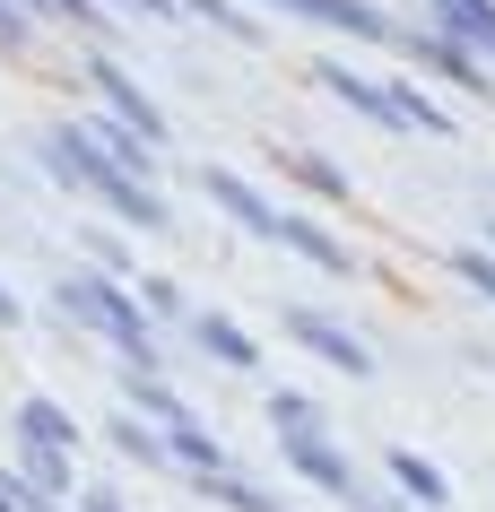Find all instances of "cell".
<instances>
[{
  "mask_svg": "<svg viewBox=\"0 0 495 512\" xmlns=\"http://www.w3.org/2000/svg\"><path fill=\"white\" fill-rule=\"evenodd\" d=\"M270 426H278V443H287V434H322V417H313V400H296V391H270Z\"/></svg>",
  "mask_w": 495,
  "mask_h": 512,
  "instance_id": "20",
  "label": "cell"
},
{
  "mask_svg": "<svg viewBox=\"0 0 495 512\" xmlns=\"http://www.w3.org/2000/svg\"><path fill=\"white\" fill-rule=\"evenodd\" d=\"M426 18H435V35H452L461 53L495 61V0H426Z\"/></svg>",
  "mask_w": 495,
  "mask_h": 512,
  "instance_id": "7",
  "label": "cell"
},
{
  "mask_svg": "<svg viewBox=\"0 0 495 512\" xmlns=\"http://www.w3.org/2000/svg\"><path fill=\"white\" fill-rule=\"evenodd\" d=\"M174 9H192V18H209V27H226L235 44H252V18L235 9V0H174Z\"/></svg>",
  "mask_w": 495,
  "mask_h": 512,
  "instance_id": "21",
  "label": "cell"
},
{
  "mask_svg": "<svg viewBox=\"0 0 495 512\" xmlns=\"http://www.w3.org/2000/svg\"><path fill=\"white\" fill-rule=\"evenodd\" d=\"M261 9L304 18V27H330V35H348V44H391V18L374 0H261Z\"/></svg>",
  "mask_w": 495,
  "mask_h": 512,
  "instance_id": "4",
  "label": "cell"
},
{
  "mask_svg": "<svg viewBox=\"0 0 495 512\" xmlns=\"http://www.w3.org/2000/svg\"><path fill=\"white\" fill-rule=\"evenodd\" d=\"M200 356H218V365H235V374H244V365H261V348H252V330H235L226 322V313H200Z\"/></svg>",
  "mask_w": 495,
  "mask_h": 512,
  "instance_id": "15",
  "label": "cell"
},
{
  "mask_svg": "<svg viewBox=\"0 0 495 512\" xmlns=\"http://www.w3.org/2000/svg\"><path fill=\"white\" fill-rule=\"evenodd\" d=\"M44 165H53L61 183H87L113 217H131L139 235H157V226H165V191H157V183H139L131 165H122L105 139L87 131V113H61L53 131H44Z\"/></svg>",
  "mask_w": 495,
  "mask_h": 512,
  "instance_id": "1",
  "label": "cell"
},
{
  "mask_svg": "<svg viewBox=\"0 0 495 512\" xmlns=\"http://www.w3.org/2000/svg\"><path fill=\"white\" fill-rule=\"evenodd\" d=\"M322 87H330L348 113H365V122H383V131H391V87H383V79H357L348 61H322Z\"/></svg>",
  "mask_w": 495,
  "mask_h": 512,
  "instance_id": "11",
  "label": "cell"
},
{
  "mask_svg": "<svg viewBox=\"0 0 495 512\" xmlns=\"http://www.w3.org/2000/svg\"><path fill=\"white\" fill-rule=\"evenodd\" d=\"M452 270H461L469 287H478V296L495 304V252H452Z\"/></svg>",
  "mask_w": 495,
  "mask_h": 512,
  "instance_id": "22",
  "label": "cell"
},
{
  "mask_svg": "<svg viewBox=\"0 0 495 512\" xmlns=\"http://www.w3.org/2000/svg\"><path fill=\"white\" fill-rule=\"evenodd\" d=\"M131 408L165 417V434H183V426H192V417H183V400H174V382H157V374H131Z\"/></svg>",
  "mask_w": 495,
  "mask_h": 512,
  "instance_id": "19",
  "label": "cell"
},
{
  "mask_svg": "<svg viewBox=\"0 0 495 512\" xmlns=\"http://www.w3.org/2000/svg\"><path fill=\"white\" fill-rule=\"evenodd\" d=\"M383 87H391V131H435V139L452 131V113H443L426 87H409V79H383Z\"/></svg>",
  "mask_w": 495,
  "mask_h": 512,
  "instance_id": "14",
  "label": "cell"
},
{
  "mask_svg": "<svg viewBox=\"0 0 495 512\" xmlns=\"http://www.w3.org/2000/svg\"><path fill=\"white\" fill-rule=\"evenodd\" d=\"M374 512H391V504H374Z\"/></svg>",
  "mask_w": 495,
  "mask_h": 512,
  "instance_id": "28",
  "label": "cell"
},
{
  "mask_svg": "<svg viewBox=\"0 0 495 512\" xmlns=\"http://www.w3.org/2000/svg\"><path fill=\"white\" fill-rule=\"evenodd\" d=\"M278 460H287L296 478L330 486V495H357V469H348V452H339L330 434H287V443H278Z\"/></svg>",
  "mask_w": 495,
  "mask_h": 512,
  "instance_id": "6",
  "label": "cell"
},
{
  "mask_svg": "<svg viewBox=\"0 0 495 512\" xmlns=\"http://www.w3.org/2000/svg\"><path fill=\"white\" fill-rule=\"evenodd\" d=\"M87 512H122V495H113V486H96V495H87Z\"/></svg>",
  "mask_w": 495,
  "mask_h": 512,
  "instance_id": "25",
  "label": "cell"
},
{
  "mask_svg": "<svg viewBox=\"0 0 495 512\" xmlns=\"http://www.w3.org/2000/svg\"><path fill=\"white\" fill-rule=\"evenodd\" d=\"M122 9H139V18H174V0H122Z\"/></svg>",
  "mask_w": 495,
  "mask_h": 512,
  "instance_id": "24",
  "label": "cell"
},
{
  "mask_svg": "<svg viewBox=\"0 0 495 512\" xmlns=\"http://www.w3.org/2000/svg\"><path fill=\"white\" fill-rule=\"evenodd\" d=\"M174 460H183L192 478H226V469H235V452H226L218 434H200V426H183V434H174Z\"/></svg>",
  "mask_w": 495,
  "mask_h": 512,
  "instance_id": "17",
  "label": "cell"
},
{
  "mask_svg": "<svg viewBox=\"0 0 495 512\" xmlns=\"http://www.w3.org/2000/svg\"><path fill=\"white\" fill-rule=\"evenodd\" d=\"M383 469H391V486H400V495H417L426 512H443V504H452V486H443V469H435L426 452H409V443H400V452H383Z\"/></svg>",
  "mask_w": 495,
  "mask_h": 512,
  "instance_id": "12",
  "label": "cell"
},
{
  "mask_svg": "<svg viewBox=\"0 0 495 512\" xmlns=\"http://www.w3.org/2000/svg\"><path fill=\"white\" fill-rule=\"evenodd\" d=\"M200 191H209V200H218V209L235 217V226H244V235L278 243V217H287V209H270V200H261V191H252L244 174H235V165H209V174H200Z\"/></svg>",
  "mask_w": 495,
  "mask_h": 512,
  "instance_id": "5",
  "label": "cell"
},
{
  "mask_svg": "<svg viewBox=\"0 0 495 512\" xmlns=\"http://www.w3.org/2000/svg\"><path fill=\"white\" fill-rule=\"evenodd\" d=\"M61 313H79L87 330H105L131 365H157V330H148V313H139L105 270H70V278H61Z\"/></svg>",
  "mask_w": 495,
  "mask_h": 512,
  "instance_id": "2",
  "label": "cell"
},
{
  "mask_svg": "<svg viewBox=\"0 0 495 512\" xmlns=\"http://www.w3.org/2000/svg\"><path fill=\"white\" fill-rule=\"evenodd\" d=\"M96 87H105V105H113V122H122V131H139L148 148H165V113L148 105V96H139V87L113 70V61H96Z\"/></svg>",
  "mask_w": 495,
  "mask_h": 512,
  "instance_id": "9",
  "label": "cell"
},
{
  "mask_svg": "<svg viewBox=\"0 0 495 512\" xmlns=\"http://www.w3.org/2000/svg\"><path fill=\"white\" fill-rule=\"evenodd\" d=\"M113 452H122V460H148V469H165V460H174V434H148L139 417H113Z\"/></svg>",
  "mask_w": 495,
  "mask_h": 512,
  "instance_id": "18",
  "label": "cell"
},
{
  "mask_svg": "<svg viewBox=\"0 0 495 512\" xmlns=\"http://www.w3.org/2000/svg\"><path fill=\"white\" fill-rule=\"evenodd\" d=\"M18 443H27V452H79V417H70V408L61 400H18Z\"/></svg>",
  "mask_w": 495,
  "mask_h": 512,
  "instance_id": "8",
  "label": "cell"
},
{
  "mask_svg": "<svg viewBox=\"0 0 495 512\" xmlns=\"http://www.w3.org/2000/svg\"><path fill=\"white\" fill-rule=\"evenodd\" d=\"M0 512H35V504H27V495H18V486H0Z\"/></svg>",
  "mask_w": 495,
  "mask_h": 512,
  "instance_id": "26",
  "label": "cell"
},
{
  "mask_svg": "<svg viewBox=\"0 0 495 512\" xmlns=\"http://www.w3.org/2000/svg\"><path fill=\"white\" fill-rule=\"evenodd\" d=\"M278 243H287V252H304V261H313V270H330V278H348L357 270V252H348V243L330 235V226H313V217H278Z\"/></svg>",
  "mask_w": 495,
  "mask_h": 512,
  "instance_id": "10",
  "label": "cell"
},
{
  "mask_svg": "<svg viewBox=\"0 0 495 512\" xmlns=\"http://www.w3.org/2000/svg\"><path fill=\"white\" fill-rule=\"evenodd\" d=\"M278 165H287V174H296V183L313 191V200H348V191H357V183H348V174H339L330 157H313V148H287Z\"/></svg>",
  "mask_w": 495,
  "mask_h": 512,
  "instance_id": "16",
  "label": "cell"
},
{
  "mask_svg": "<svg viewBox=\"0 0 495 512\" xmlns=\"http://www.w3.org/2000/svg\"><path fill=\"white\" fill-rule=\"evenodd\" d=\"M9 322H18V296H9V287H0V330H9Z\"/></svg>",
  "mask_w": 495,
  "mask_h": 512,
  "instance_id": "27",
  "label": "cell"
},
{
  "mask_svg": "<svg viewBox=\"0 0 495 512\" xmlns=\"http://www.w3.org/2000/svg\"><path fill=\"white\" fill-rule=\"evenodd\" d=\"M287 339H296V348H313L322 356V365H339V374H374V348H365L357 330L339 322V313H313V304H296V313H287Z\"/></svg>",
  "mask_w": 495,
  "mask_h": 512,
  "instance_id": "3",
  "label": "cell"
},
{
  "mask_svg": "<svg viewBox=\"0 0 495 512\" xmlns=\"http://www.w3.org/2000/svg\"><path fill=\"white\" fill-rule=\"evenodd\" d=\"M27 9L35 0H0V44H27Z\"/></svg>",
  "mask_w": 495,
  "mask_h": 512,
  "instance_id": "23",
  "label": "cell"
},
{
  "mask_svg": "<svg viewBox=\"0 0 495 512\" xmlns=\"http://www.w3.org/2000/svg\"><path fill=\"white\" fill-rule=\"evenodd\" d=\"M400 53H417L426 70H443V79H461V87H487V61H478V53H461L452 35H409Z\"/></svg>",
  "mask_w": 495,
  "mask_h": 512,
  "instance_id": "13",
  "label": "cell"
}]
</instances>
